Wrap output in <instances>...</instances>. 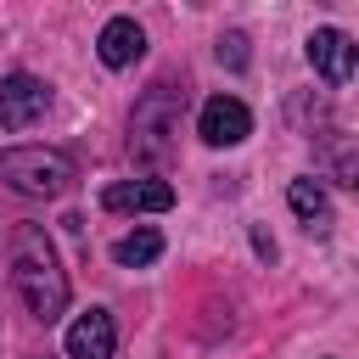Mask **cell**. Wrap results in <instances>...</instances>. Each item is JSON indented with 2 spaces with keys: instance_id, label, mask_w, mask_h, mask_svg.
Masks as SVG:
<instances>
[{
  "instance_id": "obj_1",
  "label": "cell",
  "mask_w": 359,
  "mask_h": 359,
  "mask_svg": "<svg viewBox=\"0 0 359 359\" xmlns=\"http://www.w3.org/2000/svg\"><path fill=\"white\" fill-rule=\"evenodd\" d=\"M11 286H17L22 309L39 325L62 320V309H67V269H62V258H56V247H50V236L39 224H17V236H11Z\"/></svg>"
},
{
  "instance_id": "obj_2",
  "label": "cell",
  "mask_w": 359,
  "mask_h": 359,
  "mask_svg": "<svg viewBox=\"0 0 359 359\" xmlns=\"http://www.w3.org/2000/svg\"><path fill=\"white\" fill-rule=\"evenodd\" d=\"M180 112H185V90L174 84H151L140 101H135V118H129V151L151 168H163L174 157V135H180Z\"/></svg>"
},
{
  "instance_id": "obj_3",
  "label": "cell",
  "mask_w": 359,
  "mask_h": 359,
  "mask_svg": "<svg viewBox=\"0 0 359 359\" xmlns=\"http://www.w3.org/2000/svg\"><path fill=\"white\" fill-rule=\"evenodd\" d=\"M0 180L17 196H62L73 185V157L56 146H6L0 151Z\"/></svg>"
},
{
  "instance_id": "obj_4",
  "label": "cell",
  "mask_w": 359,
  "mask_h": 359,
  "mask_svg": "<svg viewBox=\"0 0 359 359\" xmlns=\"http://www.w3.org/2000/svg\"><path fill=\"white\" fill-rule=\"evenodd\" d=\"M50 112V84L34 73H6L0 79V129H34Z\"/></svg>"
},
{
  "instance_id": "obj_5",
  "label": "cell",
  "mask_w": 359,
  "mask_h": 359,
  "mask_svg": "<svg viewBox=\"0 0 359 359\" xmlns=\"http://www.w3.org/2000/svg\"><path fill=\"white\" fill-rule=\"evenodd\" d=\"M196 135L208 146H241L252 135V112L236 101V95H208L202 112H196Z\"/></svg>"
},
{
  "instance_id": "obj_6",
  "label": "cell",
  "mask_w": 359,
  "mask_h": 359,
  "mask_svg": "<svg viewBox=\"0 0 359 359\" xmlns=\"http://www.w3.org/2000/svg\"><path fill=\"white\" fill-rule=\"evenodd\" d=\"M303 56H309V67H314L325 84H348V79H353V39H348L342 28H314L309 45H303Z\"/></svg>"
},
{
  "instance_id": "obj_7",
  "label": "cell",
  "mask_w": 359,
  "mask_h": 359,
  "mask_svg": "<svg viewBox=\"0 0 359 359\" xmlns=\"http://www.w3.org/2000/svg\"><path fill=\"white\" fill-rule=\"evenodd\" d=\"M107 213H168L174 208V185L168 180H118L101 191Z\"/></svg>"
},
{
  "instance_id": "obj_8",
  "label": "cell",
  "mask_w": 359,
  "mask_h": 359,
  "mask_svg": "<svg viewBox=\"0 0 359 359\" xmlns=\"http://www.w3.org/2000/svg\"><path fill=\"white\" fill-rule=\"evenodd\" d=\"M112 348H118V325L107 309H84L67 325V359H112Z\"/></svg>"
},
{
  "instance_id": "obj_9",
  "label": "cell",
  "mask_w": 359,
  "mask_h": 359,
  "mask_svg": "<svg viewBox=\"0 0 359 359\" xmlns=\"http://www.w3.org/2000/svg\"><path fill=\"white\" fill-rule=\"evenodd\" d=\"M140 50H146V34H140L135 17H112L101 28V39H95V56L107 67H129V62H140Z\"/></svg>"
},
{
  "instance_id": "obj_10",
  "label": "cell",
  "mask_w": 359,
  "mask_h": 359,
  "mask_svg": "<svg viewBox=\"0 0 359 359\" xmlns=\"http://www.w3.org/2000/svg\"><path fill=\"white\" fill-rule=\"evenodd\" d=\"M286 202H292V213H297L309 230H325V224H331V196H325V185H320L314 174L292 180V185H286Z\"/></svg>"
},
{
  "instance_id": "obj_11",
  "label": "cell",
  "mask_w": 359,
  "mask_h": 359,
  "mask_svg": "<svg viewBox=\"0 0 359 359\" xmlns=\"http://www.w3.org/2000/svg\"><path fill=\"white\" fill-rule=\"evenodd\" d=\"M112 258H118L123 269H146V264L163 258V236H157V230H129V236L112 247Z\"/></svg>"
},
{
  "instance_id": "obj_12",
  "label": "cell",
  "mask_w": 359,
  "mask_h": 359,
  "mask_svg": "<svg viewBox=\"0 0 359 359\" xmlns=\"http://www.w3.org/2000/svg\"><path fill=\"white\" fill-rule=\"evenodd\" d=\"M219 62L224 67H247V34H219Z\"/></svg>"
},
{
  "instance_id": "obj_13",
  "label": "cell",
  "mask_w": 359,
  "mask_h": 359,
  "mask_svg": "<svg viewBox=\"0 0 359 359\" xmlns=\"http://www.w3.org/2000/svg\"><path fill=\"white\" fill-rule=\"evenodd\" d=\"M45 359H50V353H45Z\"/></svg>"
}]
</instances>
